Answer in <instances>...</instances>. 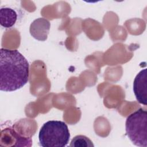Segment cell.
<instances>
[{
	"instance_id": "obj_2",
	"label": "cell",
	"mask_w": 147,
	"mask_h": 147,
	"mask_svg": "<svg viewBox=\"0 0 147 147\" xmlns=\"http://www.w3.org/2000/svg\"><path fill=\"white\" fill-rule=\"evenodd\" d=\"M70 133L67 125L61 121H49L41 127L38 139L43 147H64L69 142Z\"/></svg>"
},
{
	"instance_id": "obj_5",
	"label": "cell",
	"mask_w": 147,
	"mask_h": 147,
	"mask_svg": "<svg viewBox=\"0 0 147 147\" xmlns=\"http://www.w3.org/2000/svg\"><path fill=\"white\" fill-rule=\"evenodd\" d=\"M133 91L137 101L144 105H147L146 69L141 70L136 75L133 82Z\"/></svg>"
},
{
	"instance_id": "obj_7",
	"label": "cell",
	"mask_w": 147,
	"mask_h": 147,
	"mask_svg": "<svg viewBox=\"0 0 147 147\" xmlns=\"http://www.w3.org/2000/svg\"><path fill=\"white\" fill-rule=\"evenodd\" d=\"M17 19L16 11L10 7H1L0 9V24L5 28L12 27Z\"/></svg>"
},
{
	"instance_id": "obj_1",
	"label": "cell",
	"mask_w": 147,
	"mask_h": 147,
	"mask_svg": "<svg viewBox=\"0 0 147 147\" xmlns=\"http://www.w3.org/2000/svg\"><path fill=\"white\" fill-rule=\"evenodd\" d=\"M0 90L11 92L23 87L29 80V64L17 50H0Z\"/></svg>"
},
{
	"instance_id": "obj_4",
	"label": "cell",
	"mask_w": 147,
	"mask_h": 147,
	"mask_svg": "<svg viewBox=\"0 0 147 147\" xmlns=\"http://www.w3.org/2000/svg\"><path fill=\"white\" fill-rule=\"evenodd\" d=\"M1 142H4L5 145L9 143V146H31L32 145L31 138L20 135L11 127L2 130Z\"/></svg>"
},
{
	"instance_id": "obj_6",
	"label": "cell",
	"mask_w": 147,
	"mask_h": 147,
	"mask_svg": "<svg viewBox=\"0 0 147 147\" xmlns=\"http://www.w3.org/2000/svg\"><path fill=\"white\" fill-rule=\"evenodd\" d=\"M49 29V22L44 18H39L35 20L31 24L30 32L31 35L36 39L40 41H45L47 38Z\"/></svg>"
},
{
	"instance_id": "obj_8",
	"label": "cell",
	"mask_w": 147,
	"mask_h": 147,
	"mask_svg": "<svg viewBox=\"0 0 147 147\" xmlns=\"http://www.w3.org/2000/svg\"><path fill=\"white\" fill-rule=\"evenodd\" d=\"M69 146L72 147H93L92 142L86 136L78 135L72 140Z\"/></svg>"
},
{
	"instance_id": "obj_3",
	"label": "cell",
	"mask_w": 147,
	"mask_h": 147,
	"mask_svg": "<svg viewBox=\"0 0 147 147\" xmlns=\"http://www.w3.org/2000/svg\"><path fill=\"white\" fill-rule=\"evenodd\" d=\"M126 133L132 143L138 146H147V112L140 108L127 117Z\"/></svg>"
}]
</instances>
